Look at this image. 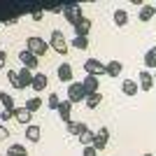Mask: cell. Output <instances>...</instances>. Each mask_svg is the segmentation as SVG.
I'll return each instance as SVG.
<instances>
[{
	"instance_id": "15",
	"label": "cell",
	"mask_w": 156,
	"mask_h": 156,
	"mask_svg": "<svg viewBox=\"0 0 156 156\" xmlns=\"http://www.w3.org/2000/svg\"><path fill=\"white\" fill-rule=\"evenodd\" d=\"M33 70H28V68H21L19 70V86L21 89H28V86H33Z\"/></svg>"
},
{
	"instance_id": "16",
	"label": "cell",
	"mask_w": 156,
	"mask_h": 156,
	"mask_svg": "<svg viewBox=\"0 0 156 156\" xmlns=\"http://www.w3.org/2000/svg\"><path fill=\"white\" fill-rule=\"evenodd\" d=\"M154 16H156V7H154V5H142V7H140V14H137V19L142 21V23L151 21Z\"/></svg>"
},
{
	"instance_id": "5",
	"label": "cell",
	"mask_w": 156,
	"mask_h": 156,
	"mask_svg": "<svg viewBox=\"0 0 156 156\" xmlns=\"http://www.w3.org/2000/svg\"><path fill=\"white\" fill-rule=\"evenodd\" d=\"M19 61H21L23 68H28V70H37V65H40V58L35 56V54H30L28 49L19 51Z\"/></svg>"
},
{
	"instance_id": "22",
	"label": "cell",
	"mask_w": 156,
	"mask_h": 156,
	"mask_svg": "<svg viewBox=\"0 0 156 156\" xmlns=\"http://www.w3.org/2000/svg\"><path fill=\"white\" fill-rule=\"evenodd\" d=\"M86 107H89V110H93V107H98V105L103 103V93L98 91V93H89V96H86Z\"/></svg>"
},
{
	"instance_id": "6",
	"label": "cell",
	"mask_w": 156,
	"mask_h": 156,
	"mask_svg": "<svg viewBox=\"0 0 156 156\" xmlns=\"http://www.w3.org/2000/svg\"><path fill=\"white\" fill-rule=\"evenodd\" d=\"M107 140H110V128H107V126H103V128L96 133L91 147H93L96 151H100V149H105V147H107Z\"/></svg>"
},
{
	"instance_id": "2",
	"label": "cell",
	"mask_w": 156,
	"mask_h": 156,
	"mask_svg": "<svg viewBox=\"0 0 156 156\" xmlns=\"http://www.w3.org/2000/svg\"><path fill=\"white\" fill-rule=\"evenodd\" d=\"M65 100H70L72 105L86 100V91H84V86H82V82H72V84H68V98H65Z\"/></svg>"
},
{
	"instance_id": "8",
	"label": "cell",
	"mask_w": 156,
	"mask_h": 156,
	"mask_svg": "<svg viewBox=\"0 0 156 156\" xmlns=\"http://www.w3.org/2000/svg\"><path fill=\"white\" fill-rule=\"evenodd\" d=\"M137 86H140V91H151V86H154V75L149 70H140L137 72Z\"/></svg>"
},
{
	"instance_id": "36",
	"label": "cell",
	"mask_w": 156,
	"mask_h": 156,
	"mask_svg": "<svg viewBox=\"0 0 156 156\" xmlns=\"http://www.w3.org/2000/svg\"><path fill=\"white\" fill-rule=\"evenodd\" d=\"M144 156H156V154H144Z\"/></svg>"
},
{
	"instance_id": "7",
	"label": "cell",
	"mask_w": 156,
	"mask_h": 156,
	"mask_svg": "<svg viewBox=\"0 0 156 156\" xmlns=\"http://www.w3.org/2000/svg\"><path fill=\"white\" fill-rule=\"evenodd\" d=\"M84 70H86V75L98 77V75H105V63H100L98 58H86L84 61Z\"/></svg>"
},
{
	"instance_id": "33",
	"label": "cell",
	"mask_w": 156,
	"mask_h": 156,
	"mask_svg": "<svg viewBox=\"0 0 156 156\" xmlns=\"http://www.w3.org/2000/svg\"><path fill=\"white\" fill-rule=\"evenodd\" d=\"M82 156H98V151L93 149V147H84V149H82Z\"/></svg>"
},
{
	"instance_id": "14",
	"label": "cell",
	"mask_w": 156,
	"mask_h": 156,
	"mask_svg": "<svg viewBox=\"0 0 156 156\" xmlns=\"http://www.w3.org/2000/svg\"><path fill=\"white\" fill-rule=\"evenodd\" d=\"M56 75H58L61 82H65V84H72V65L70 63H61L58 70H56Z\"/></svg>"
},
{
	"instance_id": "20",
	"label": "cell",
	"mask_w": 156,
	"mask_h": 156,
	"mask_svg": "<svg viewBox=\"0 0 156 156\" xmlns=\"http://www.w3.org/2000/svg\"><path fill=\"white\" fill-rule=\"evenodd\" d=\"M65 126H68V133H70V135H75V137H77L79 133H84V130L89 128V126H86V124H82V121H70V124H65Z\"/></svg>"
},
{
	"instance_id": "9",
	"label": "cell",
	"mask_w": 156,
	"mask_h": 156,
	"mask_svg": "<svg viewBox=\"0 0 156 156\" xmlns=\"http://www.w3.org/2000/svg\"><path fill=\"white\" fill-rule=\"evenodd\" d=\"M72 28H75V37H86V35H89V30H91V19L82 16V19H79Z\"/></svg>"
},
{
	"instance_id": "13",
	"label": "cell",
	"mask_w": 156,
	"mask_h": 156,
	"mask_svg": "<svg viewBox=\"0 0 156 156\" xmlns=\"http://www.w3.org/2000/svg\"><path fill=\"white\" fill-rule=\"evenodd\" d=\"M137 91H140V86H137L135 79H124V82H121V93H124V96L133 98V96H137Z\"/></svg>"
},
{
	"instance_id": "3",
	"label": "cell",
	"mask_w": 156,
	"mask_h": 156,
	"mask_svg": "<svg viewBox=\"0 0 156 156\" xmlns=\"http://www.w3.org/2000/svg\"><path fill=\"white\" fill-rule=\"evenodd\" d=\"M49 47H51L56 54H63L68 51V42H65V35L61 30H51V37H49Z\"/></svg>"
},
{
	"instance_id": "1",
	"label": "cell",
	"mask_w": 156,
	"mask_h": 156,
	"mask_svg": "<svg viewBox=\"0 0 156 156\" xmlns=\"http://www.w3.org/2000/svg\"><path fill=\"white\" fill-rule=\"evenodd\" d=\"M26 49L30 54H35V56H44V54L49 51V42H44V40L37 37V35H33V37H28Z\"/></svg>"
},
{
	"instance_id": "35",
	"label": "cell",
	"mask_w": 156,
	"mask_h": 156,
	"mask_svg": "<svg viewBox=\"0 0 156 156\" xmlns=\"http://www.w3.org/2000/svg\"><path fill=\"white\" fill-rule=\"evenodd\" d=\"M42 16H44L42 12H33V14H30V19H33V21H42Z\"/></svg>"
},
{
	"instance_id": "34",
	"label": "cell",
	"mask_w": 156,
	"mask_h": 156,
	"mask_svg": "<svg viewBox=\"0 0 156 156\" xmlns=\"http://www.w3.org/2000/svg\"><path fill=\"white\" fill-rule=\"evenodd\" d=\"M5 65H7V51H5V49H0V70H2Z\"/></svg>"
},
{
	"instance_id": "27",
	"label": "cell",
	"mask_w": 156,
	"mask_h": 156,
	"mask_svg": "<svg viewBox=\"0 0 156 156\" xmlns=\"http://www.w3.org/2000/svg\"><path fill=\"white\" fill-rule=\"evenodd\" d=\"M0 103H2L5 110H14V98L9 96L7 91H0Z\"/></svg>"
},
{
	"instance_id": "19",
	"label": "cell",
	"mask_w": 156,
	"mask_h": 156,
	"mask_svg": "<svg viewBox=\"0 0 156 156\" xmlns=\"http://www.w3.org/2000/svg\"><path fill=\"white\" fill-rule=\"evenodd\" d=\"M40 137H42V128L40 126H35V124L26 126V140L28 142H40Z\"/></svg>"
},
{
	"instance_id": "11",
	"label": "cell",
	"mask_w": 156,
	"mask_h": 156,
	"mask_svg": "<svg viewBox=\"0 0 156 156\" xmlns=\"http://www.w3.org/2000/svg\"><path fill=\"white\" fill-rule=\"evenodd\" d=\"M58 119L63 121V124H70L72 119H70V112H72V103L70 100H61V105H58Z\"/></svg>"
},
{
	"instance_id": "12",
	"label": "cell",
	"mask_w": 156,
	"mask_h": 156,
	"mask_svg": "<svg viewBox=\"0 0 156 156\" xmlns=\"http://www.w3.org/2000/svg\"><path fill=\"white\" fill-rule=\"evenodd\" d=\"M121 72H124V63H121V61H110V63H105V75H107V77H119V75H121Z\"/></svg>"
},
{
	"instance_id": "4",
	"label": "cell",
	"mask_w": 156,
	"mask_h": 156,
	"mask_svg": "<svg viewBox=\"0 0 156 156\" xmlns=\"http://www.w3.org/2000/svg\"><path fill=\"white\" fill-rule=\"evenodd\" d=\"M63 16H65V21H68V23H72V26H75V23L84 16V12H82V7H79V5H65V7H63Z\"/></svg>"
},
{
	"instance_id": "30",
	"label": "cell",
	"mask_w": 156,
	"mask_h": 156,
	"mask_svg": "<svg viewBox=\"0 0 156 156\" xmlns=\"http://www.w3.org/2000/svg\"><path fill=\"white\" fill-rule=\"evenodd\" d=\"M47 105H49V110H58V105H61V98L56 96V93H51V96H49V100H47Z\"/></svg>"
},
{
	"instance_id": "18",
	"label": "cell",
	"mask_w": 156,
	"mask_h": 156,
	"mask_svg": "<svg viewBox=\"0 0 156 156\" xmlns=\"http://www.w3.org/2000/svg\"><path fill=\"white\" fill-rule=\"evenodd\" d=\"M30 112L26 110V107H14V119L19 121V124H23V126H30Z\"/></svg>"
},
{
	"instance_id": "25",
	"label": "cell",
	"mask_w": 156,
	"mask_h": 156,
	"mask_svg": "<svg viewBox=\"0 0 156 156\" xmlns=\"http://www.w3.org/2000/svg\"><path fill=\"white\" fill-rule=\"evenodd\" d=\"M23 107H26V110H28V112H30V114H33V112H37L40 107H42V100H40L37 96H35V98H28Z\"/></svg>"
},
{
	"instance_id": "29",
	"label": "cell",
	"mask_w": 156,
	"mask_h": 156,
	"mask_svg": "<svg viewBox=\"0 0 156 156\" xmlns=\"http://www.w3.org/2000/svg\"><path fill=\"white\" fill-rule=\"evenodd\" d=\"M72 47H75V49H82V51H84L86 47H89V37H75V40H72Z\"/></svg>"
},
{
	"instance_id": "17",
	"label": "cell",
	"mask_w": 156,
	"mask_h": 156,
	"mask_svg": "<svg viewBox=\"0 0 156 156\" xmlns=\"http://www.w3.org/2000/svg\"><path fill=\"white\" fill-rule=\"evenodd\" d=\"M47 84H49V77H47V75H42V72H37V75L33 77V91L42 93V91L47 89Z\"/></svg>"
},
{
	"instance_id": "21",
	"label": "cell",
	"mask_w": 156,
	"mask_h": 156,
	"mask_svg": "<svg viewBox=\"0 0 156 156\" xmlns=\"http://www.w3.org/2000/svg\"><path fill=\"white\" fill-rule=\"evenodd\" d=\"M7 156H28V149L23 147V144L14 142V144H9V147H7Z\"/></svg>"
},
{
	"instance_id": "28",
	"label": "cell",
	"mask_w": 156,
	"mask_h": 156,
	"mask_svg": "<svg viewBox=\"0 0 156 156\" xmlns=\"http://www.w3.org/2000/svg\"><path fill=\"white\" fill-rule=\"evenodd\" d=\"M7 79H9V84L14 89H21L19 86V70H7Z\"/></svg>"
},
{
	"instance_id": "23",
	"label": "cell",
	"mask_w": 156,
	"mask_h": 156,
	"mask_svg": "<svg viewBox=\"0 0 156 156\" xmlns=\"http://www.w3.org/2000/svg\"><path fill=\"white\" fill-rule=\"evenodd\" d=\"M93 137H96V133L86 128L84 133H79V135H77V140H79L82 144H84V147H91V144H93Z\"/></svg>"
},
{
	"instance_id": "31",
	"label": "cell",
	"mask_w": 156,
	"mask_h": 156,
	"mask_svg": "<svg viewBox=\"0 0 156 156\" xmlns=\"http://www.w3.org/2000/svg\"><path fill=\"white\" fill-rule=\"evenodd\" d=\"M0 119H2V121H9V119H14V110H2V112H0Z\"/></svg>"
},
{
	"instance_id": "10",
	"label": "cell",
	"mask_w": 156,
	"mask_h": 156,
	"mask_svg": "<svg viewBox=\"0 0 156 156\" xmlns=\"http://www.w3.org/2000/svg\"><path fill=\"white\" fill-rule=\"evenodd\" d=\"M82 86H84L86 96H89V93H98V91H100V82H98V77H93V75H86V77L82 79Z\"/></svg>"
},
{
	"instance_id": "26",
	"label": "cell",
	"mask_w": 156,
	"mask_h": 156,
	"mask_svg": "<svg viewBox=\"0 0 156 156\" xmlns=\"http://www.w3.org/2000/svg\"><path fill=\"white\" fill-rule=\"evenodd\" d=\"M144 65H147V68H156V47L147 49V54H144Z\"/></svg>"
},
{
	"instance_id": "24",
	"label": "cell",
	"mask_w": 156,
	"mask_h": 156,
	"mask_svg": "<svg viewBox=\"0 0 156 156\" xmlns=\"http://www.w3.org/2000/svg\"><path fill=\"white\" fill-rule=\"evenodd\" d=\"M112 19H114L117 26H126V23H128V12H126V9H117Z\"/></svg>"
},
{
	"instance_id": "32",
	"label": "cell",
	"mask_w": 156,
	"mask_h": 156,
	"mask_svg": "<svg viewBox=\"0 0 156 156\" xmlns=\"http://www.w3.org/2000/svg\"><path fill=\"white\" fill-rule=\"evenodd\" d=\"M7 135H9V128H7V126L2 124V126H0V142H5V140H7Z\"/></svg>"
}]
</instances>
